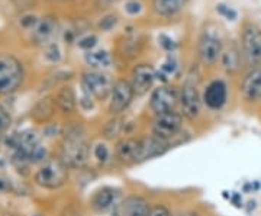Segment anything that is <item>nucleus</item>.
I'll use <instances>...</instances> for the list:
<instances>
[{"label":"nucleus","mask_w":261,"mask_h":216,"mask_svg":"<svg viewBox=\"0 0 261 216\" xmlns=\"http://www.w3.org/2000/svg\"><path fill=\"white\" fill-rule=\"evenodd\" d=\"M49 2H56V0H49Z\"/></svg>","instance_id":"4c0bfd02"},{"label":"nucleus","mask_w":261,"mask_h":216,"mask_svg":"<svg viewBox=\"0 0 261 216\" xmlns=\"http://www.w3.org/2000/svg\"><path fill=\"white\" fill-rule=\"evenodd\" d=\"M180 102V90L174 86L161 85L152 90L149 97V107L154 115L176 111Z\"/></svg>","instance_id":"9d476101"},{"label":"nucleus","mask_w":261,"mask_h":216,"mask_svg":"<svg viewBox=\"0 0 261 216\" xmlns=\"http://www.w3.org/2000/svg\"><path fill=\"white\" fill-rule=\"evenodd\" d=\"M54 100H56L57 111L65 115V116L74 115L75 111H77L79 100H77V94H75L74 89L71 86H61L57 90Z\"/></svg>","instance_id":"a211bd4d"},{"label":"nucleus","mask_w":261,"mask_h":216,"mask_svg":"<svg viewBox=\"0 0 261 216\" xmlns=\"http://www.w3.org/2000/svg\"><path fill=\"white\" fill-rule=\"evenodd\" d=\"M70 169L65 166L63 160L58 158H47L35 173V183L41 187L48 190H57L63 187L68 180Z\"/></svg>","instance_id":"7ed1b4c3"},{"label":"nucleus","mask_w":261,"mask_h":216,"mask_svg":"<svg viewBox=\"0 0 261 216\" xmlns=\"http://www.w3.org/2000/svg\"><path fill=\"white\" fill-rule=\"evenodd\" d=\"M92 154H93L94 158L99 161L100 164H105L106 161L109 160V157H111V151L108 148V145L103 144V142H99V144L94 145L93 150H92Z\"/></svg>","instance_id":"393cba45"},{"label":"nucleus","mask_w":261,"mask_h":216,"mask_svg":"<svg viewBox=\"0 0 261 216\" xmlns=\"http://www.w3.org/2000/svg\"><path fill=\"white\" fill-rule=\"evenodd\" d=\"M135 99V92L130 86L129 80L126 78H118L113 83L112 93L109 97V106L108 111L112 116H121L122 113L126 112Z\"/></svg>","instance_id":"6e6552de"},{"label":"nucleus","mask_w":261,"mask_h":216,"mask_svg":"<svg viewBox=\"0 0 261 216\" xmlns=\"http://www.w3.org/2000/svg\"><path fill=\"white\" fill-rule=\"evenodd\" d=\"M39 19H38L37 15L34 13H23L19 16V25L22 29H27V31H34L35 26L38 25Z\"/></svg>","instance_id":"a878e982"},{"label":"nucleus","mask_w":261,"mask_h":216,"mask_svg":"<svg viewBox=\"0 0 261 216\" xmlns=\"http://www.w3.org/2000/svg\"><path fill=\"white\" fill-rule=\"evenodd\" d=\"M148 216H174V215L171 213V210H170L166 205L155 203V205H151Z\"/></svg>","instance_id":"7c9ffc66"},{"label":"nucleus","mask_w":261,"mask_h":216,"mask_svg":"<svg viewBox=\"0 0 261 216\" xmlns=\"http://www.w3.org/2000/svg\"><path fill=\"white\" fill-rule=\"evenodd\" d=\"M155 80H157V71L148 63L137 64L130 71L129 82L137 97L148 93L155 83Z\"/></svg>","instance_id":"9b49d317"},{"label":"nucleus","mask_w":261,"mask_h":216,"mask_svg":"<svg viewBox=\"0 0 261 216\" xmlns=\"http://www.w3.org/2000/svg\"><path fill=\"white\" fill-rule=\"evenodd\" d=\"M190 0H152L151 8L159 15L164 18H170L180 13L185 9Z\"/></svg>","instance_id":"aec40b11"},{"label":"nucleus","mask_w":261,"mask_h":216,"mask_svg":"<svg viewBox=\"0 0 261 216\" xmlns=\"http://www.w3.org/2000/svg\"><path fill=\"white\" fill-rule=\"evenodd\" d=\"M174 216H202L197 210L195 209H183V210H178L177 213Z\"/></svg>","instance_id":"e433bc0d"},{"label":"nucleus","mask_w":261,"mask_h":216,"mask_svg":"<svg viewBox=\"0 0 261 216\" xmlns=\"http://www.w3.org/2000/svg\"><path fill=\"white\" fill-rule=\"evenodd\" d=\"M113 83L115 82L111 75L99 70H89L82 74V90L99 102L108 100L111 97Z\"/></svg>","instance_id":"39448f33"},{"label":"nucleus","mask_w":261,"mask_h":216,"mask_svg":"<svg viewBox=\"0 0 261 216\" xmlns=\"http://www.w3.org/2000/svg\"><path fill=\"white\" fill-rule=\"evenodd\" d=\"M45 58H47L49 63H58L61 60V51L57 45L56 42H49L45 48Z\"/></svg>","instance_id":"c85d7f7f"},{"label":"nucleus","mask_w":261,"mask_h":216,"mask_svg":"<svg viewBox=\"0 0 261 216\" xmlns=\"http://www.w3.org/2000/svg\"><path fill=\"white\" fill-rule=\"evenodd\" d=\"M183 115L177 111L154 115L151 123V135L170 142L183 129Z\"/></svg>","instance_id":"423d86ee"},{"label":"nucleus","mask_w":261,"mask_h":216,"mask_svg":"<svg viewBox=\"0 0 261 216\" xmlns=\"http://www.w3.org/2000/svg\"><path fill=\"white\" fill-rule=\"evenodd\" d=\"M25 82V68L18 57L0 52V96L18 92Z\"/></svg>","instance_id":"f03ea898"},{"label":"nucleus","mask_w":261,"mask_h":216,"mask_svg":"<svg viewBox=\"0 0 261 216\" xmlns=\"http://www.w3.org/2000/svg\"><path fill=\"white\" fill-rule=\"evenodd\" d=\"M159 44L161 45V48L163 49H166L167 52H173L176 48H177V44L171 39L170 37H167V35H164V34H161L159 37Z\"/></svg>","instance_id":"2f4dec72"},{"label":"nucleus","mask_w":261,"mask_h":216,"mask_svg":"<svg viewBox=\"0 0 261 216\" xmlns=\"http://www.w3.org/2000/svg\"><path fill=\"white\" fill-rule=\"evenodd\" d=\"M229 200L233 203V206L237 207H243V199H241V195L240 193H232L231 196H229Z\"/></svg>","instance_id":"c9c22d12"},{"label":"nucleus","mask_w":261,"mask_h":216,"mask_svg":"<svg viewBox=\"0 0 261 216\" xmlns=\"http://www.w3.org/2000/svg\"><path fill=\"white\" fill-rule=\"evenodd\" d=\"M141 137H123L116 142L115 157L123 164H138L141 163Z\"/></svg>","instance_id":"f8f14e48"},{"label":"nucleus","mask_w":261,"mask_h":216,"mask_svg":"<svg viewBox=\"0 0 261 216\" xmlns=\"http://www.w3.org/2000/svg\"><path fill=\"white\" fill-rule=\"evenodd\" d=\"M119 192L113 187H102L97 192H94L90 199V206L96 212L105 213V212H115L116 207L119 206Z\"/></svg>","instance_id":"2eb2a0df"},{"label":"nucleus","mask_w":261,"mask_h":216,"mask_svg":"<svg viewBox=\"0 0 261 216\" xmlns=\"http://www.w3.org/2000/svg\"><path fill=\"white\" fill-rule=\"evenodd\" d=\"M241 52L237 49V48L229 47L226 49H222V54H221V64L222 68L228 74H233L240 70L241 67Z\"/></svg>","instance_id":"4be33fe9"},{"label":"nucleus","mask_w":261,"mask_h":216,"mask_svg":"<svg viewBox=\"0 0 261 216\" xmlns=\"http://www.w3.org/2000/svg\"><path fill=\"white\" fill-rule=\"evenodd\" d=\"M151 203L141 195H129L122 199L115 213L118 216H148Z\"/></svg>","instance_id":"dca6fc26"},{"label":"nucleus","mask_w":261,"mask_h":216,"mask_svg":"<svg viewBox=\"0 0 261 216\" xmlns=\"http://www.w3.org/2000/svg\"><path fill=\"white\" fill-rule=\"evenodd\" d=\"M56 111L57 106L54 96H45V97L39 99L37 103L34 104V107L31 111V118H32L34 122L47 123L54 118Z\"/></svg>","instance_id":"6ab92c4d"},{"label":"nucleus","mask_w":261,"mask_h":216,"mask_svg":"<svg viewBox=\"0 0 261 216\" xmlns=\"http://www.w3.org/2000/svg\"><path fill=\"white\" fill-rule=\"evenodd\" d=\"M241 56L250 67L261 66V28L252 22H245L241 34Z\"/></svg>","instance_id":"20e7f679"},{"label":"nucleus","mask_w":261,"mask_h":216,"mask_svg":"<svg viewBox=\"0 0 261 216\" xmlns=\"http://www.w3.org/2000/svg\"><path fill=\"white\" fill-rule=\"evenodd\" d=\"M5 216H13V215H5Z\"/></svg>","instance_id":"58836bf2"},{"label":"nucleus","mask_w":261,"mask_h":216,"mask_svg":"<svg viewBox=\"0 0 261 216\" xmlns=\"http://www.w3.org/2000/svg\"><path fill=\"white\" fill-rule=\"evenodd\" d=\"M10 123H12V116L10 113L8 112V109L0 104V137H3L6 131L9 129Z\"/></svg>","instance_id":"bb28decb"},{"label":"nucleus","mask_w":261,"mask_h":216,"mask_svg":"<svg viewBox=\"0 0 261 216\" xmlns=\"http://www.w3.org/2000/svg\"><path fill=\"white\" fill-rule=\"evenodd\" d=\"M241 96L245 102L255 103L261 100V66L251 67L241 82Z\"/></svg>","instance_id":"4468645a"},{"label":"nucleus","mask_w":261,"mask_h":216,"mask_svg":"<svg viewBox=\"0 0 261 216\" xmlns=\"http://www.w3.org/2000/svg\"><path fill=\"white\" fill-rule=\"evenodd\" d=\"M141 141H142V147H141V163L144 161L151 160V158H155L160 157L163 154H166L170 148H171V144L164 140H160L154 135H149V137H141Z\"/></svg>","instance_id":"f3484780"},{"label":"nucleus","mask_w":261,"mask_h":216,"mask_svg":"<svg viewBox=\"0 0 261 216\" xmlns=\"http://www.w3.org/2000/svg\"><path fill=\"white\" fill-rule=\"evenodd\" d=\"M97 41H99L97 35L89 34V35H86V37L80 38L79 42H77V45H79V48L84 49V51H92V49L97 45Z\"/></svg>","instance_id":"cd10ccee"},{"label":"nucleus","mask_w":261,"mask_h":216,"mask_svg":"<svg viewBox=\"0 0 261 216\" xmlns=\"http://www.w3.org/2000/svg\"><path fill=\"white\" fill-rule=\"evenodd\" d=\"M90 141L80 126H73L65 132L60 147V158L70 170H82L90 160Z\"/></svg>","instance_id":"f257e3e1"},{"label":"nucleus","mask_w":261,"mask_h":216,"mask_svg":"<svg viewBox=\"0 0 261 216\" xmlns=\"http://www.w3.org/2000/svg\"><path fill=\"white\" fill-rule=\"evenodd\" d=\"M180 109L183 118L189 121H196L202 112V97L197 90V83L192 77H187L186 82L180 87Z\"/></svg>","instance_id":"0eeeda50"},{"label":"nucleus","mask_w":261,"mask_h":216,"mask_svg":"<svg viewBox=\"0 0 261 216\" xmlns=\"http://www.w3.org/2000/svg\"><path fill=\"white\" fill-rule=\"evenodd\" d=\"M202 102L211 111H221L228 102V86L224 80H214L206 86Z\"/></svg>","instance_id":"ddd939ff"},{"label":"nucleus","mask_w":261,"mask_h":216,"mask_svg":"<svg viewBox=\"0 0 261 216\" xmlns=\"http://www.w3.org/2000/svg\"><path fill=\"white\" fill-rule=\"evenodd\" d=\"M176 70H177V61H176L174 58L168 57L167 61L163 64V67H161V71H163L166 75H170V74H174V73H176Z\"/></svg>","instance_id":"f704fd0d"},{"label":"nucleus","mask_w":261,"mask_h":216,"mask_svg":"<svg viewBox=\"0 0 261 216\" xmlns=\"http://www.w3.org/2000/svg\"><path fill=\"white\" fill-rule=\"evenodd\" d=\"M216 12H218L221 16H224V18L228 19V20H235V19L238 18V13H237L232 8H228L224 3L216 5Z\"/></svg>","instance_id":"c756f323"},{"label":"nucleus","mask_w":261,"mask_h":216,"mask_svg":"<svg viewBox=\"0 0 261 216\" xmlns=\"http://www.w3.org/2000/svg\"><path fill=\"white\" fill-rule=\"evenodd\" d=\"M222 49L224 48H222V41L219 35L212 29L206 28L202 32V35L199 38V44H197V56L200 58V61L207 67L215 66L218 60L221 58Z\"/></svg>","instance_id":"1a4fd4ad"},{"label":"nucleus","mask_w":261,"mask_h":216,"mask_svg":"<svg viewBox=\"0 0 261 216\" xmlns=\"http://www.w3.org/2000/svg\"><path fill=\"white\" fill-rule=\"evenodd\" d=\"M116 23H118V16L116 15H108L99 22V28L102 31H111L113 26H116Z\"/></svg>","instance_id":"473e14b6"},{"label":"nucleus","mask_w":261,"mask_h":216,"mask_svg":"<svg viewBox=\"0 0 261 216\" xmlns=\"http://www.w3.org/2000/svg\"><path fill=\"white\" fill-rule=\"evenodd\" d=\"M57 29V20L51 16H45V18L39 19L38 25L35 26V29L32 31V35H34V39L38 44H45L48 42L53 35L56 34Z\"/></svg>","instance_id":"412c9836"},{"label":"nucleus","mask_w":261,"mask_h":216,"mask_svg":"<svg viewBox=\"0 0 261 216\" xmlns=\"http://www.w3.org/2000/svg\"><path fill=\"white\" fill-rule=\"evenodd\" d=\"M84 61L90 68L102 70L108 68L112 64V56L106 49H99V51H87L84 54Z\"/></svg>","instance_id":"5701e85b"},{"label":"nucleus","mask_w":261,"mask_h":216,"mask_svg":"<svg viewBox=\"0 0 261 216\" xmlns=\"http://www.w3.org/2000/svg\"><path fill=\"white\" fill-rule=\"evenodd\" d=\"M125 126L126 123L123 121L122 116H113L112 119H109L103 126V137L109 141L112 140H118L122 133L125 132Z\"/></svg>","instance_id":"b1692460"},{"label":"nucleus","mask_w":261,"mask_h":216,"mask_svg":"<svg viewBox=\"0 0 261 216\" xmlns=\"http://www.w3.org/2000/svg\"><path fill=\"white\" fill-rule=\"evenodd\" d=\"M125 10L129 15H138L141 10H142V3L138 2V0H128L125 3Z\"/></svg>","instance_id":"72a5a7b5"}]
</instances>
